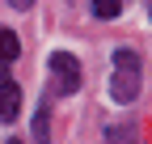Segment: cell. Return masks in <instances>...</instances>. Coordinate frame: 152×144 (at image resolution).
Listing matches in <instances>:
<instances>
[{"mask_svg":"<svg viewBox=\"0 0 152 144\" xmlns=\"http://www.w3.org/2000/svg\"><path fill=\"white\" fill-rule=\"evenodd\" d=\"M21 55V43H17V34L9 30V26H0V64H9V60H17Z\"/></svg>","mask_w":152,"mask_h":144,"instance_id":"cell-4","label":"cell"},{"mask_svg":"<svg viewBox=\"0 0 152 144\" xmlns=\"http://www.w3.org/2000/svg\"><path fill=\"white\" fill-rule=\"evenodd\" d=\"M34 136H38V144H47L51 136H47V110H38L34 115Z\"/></svg>","mask_w":152,"mask_h":144,"instance_id":"cell-6","label":"cell"},{"mask_svg":"<svg viewBox=\"0 0 152 144\" xmlns=\"http://www.w3.org/2000/svg\"><path fill=\"white\" fill-rule=\"evenodd\" d=\"M21 110V89L13 81H0V123H13Z\"/></svg>","mask_w":152,"mask_h":144,"instance_id":"cell-3","label":"cell"},{"mask_svg":"<svg viewBox=\"0 0 152 144\" xmlns=\"http://www.w3.org/2000/svg\"><path fill=\"white\" fill-rule=\"evenodd\" d=\"M93 13L110 21V17H118V13H123V0H93Z\"/></svg>","mask_w":152,"mask_h":144,"instance_id":"cell-5","label":"cell"},{"mask_svg":"<svg viewBox=\"0 0 152 144\" xmlns=\"http://www.w3.org/2000/svg\"><path fill=\"white\" fill-rule=\"evenodd\" d=\"M144 89V72H140V55L131 47H118L114 51V72H110V98L114 102H135Z\"/></svg>","mask_w":152,"mask_h":144,"instance_id":"cell-1","label":"cell"},{"mask_svg":"<svg viewBox=\"0 0 152 144\" xmlns=\"http://www.w3.org/2000/svg\"><path fill=\"white\" fill-rule=\"evenodd\" d=\"M51 72L59 76V93H76V89H80V60H76V55L55 51V55H51Z\"/></svg>","mask_w":152,"mask_h":144,"instance_id":"cell-2","label":"cell"},{"mask_svg":"<svg viewBox=\"0 0 152 144\" xmlns=\"http://www.w3.org/2000/svg\"><path fill=\"white\" fill-rule=\"evenodd\" d=\"M9 4H13V9H30L34 0H9Z\"/></svg>","mask_w":152,"mask_h":144,"instance_id":"cell-7","label":"cell"},{"mask_svg":"<svg viewBox=\"0 0 152 144\" xmlns=\"http://www.w3.org/2000/svg\"><path fill=\"white\" fill-rule=\"evenodd\" d=\"M9 144H21V140H9Z\"/></svg>","mask_w":152,"mask_h":144,"instance_id":"cell-8","label":"cell"}]
</instances>
